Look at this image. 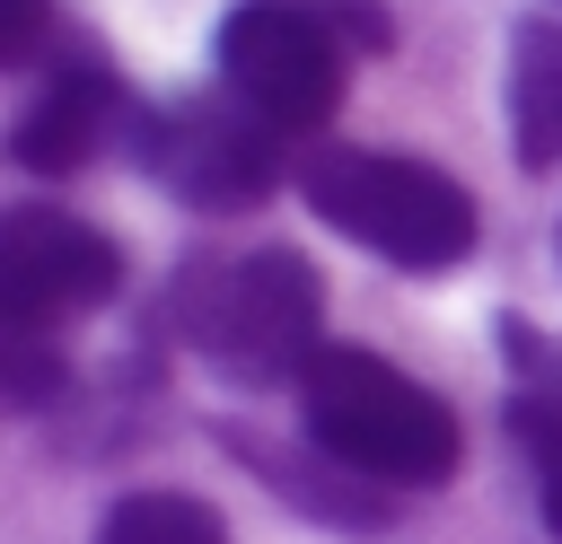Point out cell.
<instances>
[{
    "instance_id": "6da1fadb",
    "label": "cell",
    "mask_w": 562,
    "mask_h": 544,
    "mask_svg": "<svg viewBox=\"0 0 562 544\" xmlns=\"http://www.w3.org/2000/svg\"><path fill=\"white\" fill-rule=\"evenodd\" d=\"M299 421L334 465H351L378 491H439L465 456L448 395H430L422 377H404L360 342H325L299 369Z\"/></svg>"
},
{
    "instance_id": "ba28073f",
    "label": "cell",
    "mask_w": 562,
    "mask_h": 544,
    "mask_svg": "<svg viewBox=\"0 0 562 544\" xmlns=\"http://www.w3.org/2000/svg\"><path fill=\"white\" fill-rule=\"evenodd\" d=\"M501 333H509V430L536 465V518L562 544V342H544L518 316Z\"/></svg>"
},
{
    "instance_id": "8fae6325",
    "label": "cell",
    "mask_w": 562,
    "mask_h": 544,
    "mask_svg": "<svg viewBox=\"0 0 562 544\" xmlns=\"http://www.w3.org/2000/svg\"><path fill=\"white\" fill-rule=\"evenodd\" d=\"M44 35H53V0H0V61L9 70H26L44 53Z\"/></svg>"
},
{
    "instance_id": "30bf717a",
    "label": "cell",
    "mask_w": 562,
    "mask_h": 544,
    "mask_svg": "<svg viewBox=\"0 0 562 544\" xmlns=\"http://www.w3.org/2000/svg\"><path fill=\"white\" fill-rule=\"evenodd\" d=\"M97 544H237L228 518L193 491H123L97 518Z\"/></svg>"
},
{
    "instance_id": "8992f818",
    "label": "cell",
    "mask_w": 562,
    "mask_h": 544,
    "mask_svg": "<svg viewBox=\"0 0 562 544\" xmlns=\"http://www.w3.org/2000/svg\"><path fill=\"white\" fill-rule=\"evenodd\" d=\"M123 290V246L53 202H18L0 219V333H53L97 316Z\"/></svg>"
},
{
    "instance_id": "7a4b0ae2",
    "label": "cell",
    "mask_w": 562,
    "mask_h": 544,
    "mask_svg": "<svg viewBox=\"0 0 562 544\" xmlns=\"http://www.w3.org/2000/svg\"><path fill=\"white\" fill-rule=\"evenodd\" d=\"M176 333L237 386H299V369L325 351V281L290 246L255 254H193L167 290Z\"/></svg>"
},
{
    "instance_id": "277c9868",
    "label": "cell",
    "mask_w": 562,
    "mask_h": 544,
    "mask_svg": "<svg viewBox=\"0 0 562 544\" xmlns=\"http://www.w3.org/2000/svg\"><path fill=\"white\" fill-rule=\"evenodd\" d=\"M299 193L334 237L369 246L395 272H457L483 237L474 193L448 167L404 158V149H316L299 167Z\"/></svg>"
},
{
    "instance_id": "9c48e42d",
    "label": "cell",
    "mask_w": 562,
    "mask_h": 544,
    "mask_svg": "<svg viewBox=\"0 0 562 544\" xmlns=\"http://www.w3.org/2000/svg\"><path fill=\"white\" fill-rule=\"evenodd\" d=\"M509 140L518 167H562V18H527L509 35Z\"/></svg>"
},
{
    "instance_id": "3957f363",
    "label": "cell",
    "mask_w": 562,
    "mask_h": 544,
    "mask_svg": "<svg viewBox=\"0 0 562 544\" xmlns=\"http://www.w3.org/2000/svg\"><path fill=\"white\" fill-rule=\"evenodd\" d=\"M395 26L378 0H237L211 35L220 88L272 132H316L342 105L351 53H386Z\"/></svg>"
},
{
    "instance_id": "5b68a950",
    "label": "cell",
    "mask_w": 562,
    "mask_h": 544,
    "mask_svg": "<svg viewBox=\"0 0 562 544\" xmlns=\"http://www.w3.org/2000/svg\"><path fill=\"white\" fill-rule=\"evenodd\" d=\"M281 132L263 114H246L237 97L228 105H140L132 114V158L158 175V193H176L184 211H255L272 202L281 184Z\"/></svg>"
},
{
    "instance_id": "52a82bcc",
    "label": "cell",
    "mask_w": 562,
    "mask_h": 544,
    "mask_svg": "<svg viewBox=\"0 0 562 544\" xmlns=\"http://www.w3.org/2000/svg\"><path fill=\"white\" fill-rule=\"evenodd\" d=\"M140 105H123V88H114V70L105 61H61L35 97H26V114L9 123V158L26 167V175H79L105 140H114V123H132Z\"/></svg>"
},
{
    "instance_id": "7c38bea8",
    "label": "cell",
    "mask_w": 562,
    "mask_h": 544,
    "mask_svg": "<svg viewBox=\"0 0 562 544\" xmlns=\"http://www.w3.org/2000/svg\"><path fill=\"white\" fill-rule=\"evenodd\" d=\"M553 263H562V228H553Z\"/></svg>"
}]
</instances>
